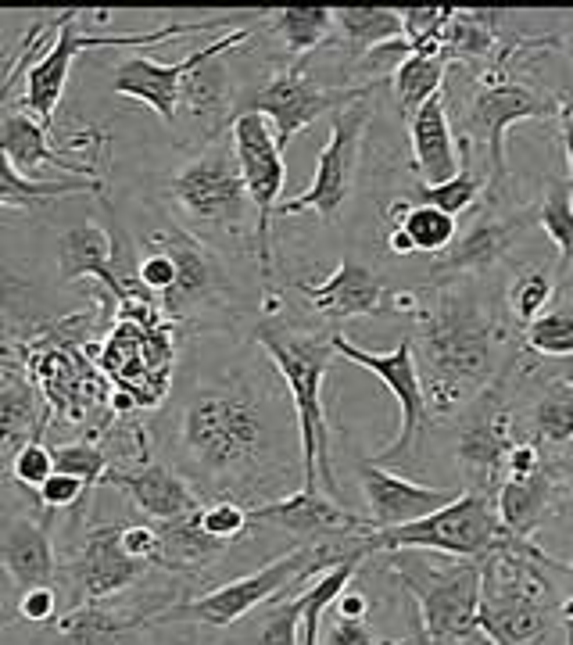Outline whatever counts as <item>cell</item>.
Instances as JSON below:
<instances>
[{
    "mask_svg": "<svg viewBox=\"0 0 573 645\" xmlns=\"http://www.w3.org/2000/svg\"><path fill=\"white\" fill-rule=\"evenodd\" d=\"M283 384V380H280ZM255 366L190 387L176 409V470L212 502L262 499L291 473V427H298L287 387Z\"/></svg>",
    "mask_w": 573,
    "mask_h": 645,
    "instance_id": "6da1fadb",
    "label": "cell"
},
{
    "mask_svg": "<svg viewBox=\"0 0 573 645\" xmlns=\"http://www.w3.org/2000/svg\"><path fill=\"white\" fill-rule=\"evenodd\" d=\"M409 316L412 355L434 420L462 413L513 366L516 355L505 359L509 334L480 276L427 280Z\"/></svg>",
    "mask_w": 573,
    "mask_h": 645,
    "instance_id": "7a4b0ae2",
    "label": "cell"
},
{
    "mask_svg": "<svg viewBox=\"0 0 573 645\" xmlns=\"http://www.w3.org/2000/svg\"><path fill=\"white\" fill-rule=\"evenodd\" d=\"M255 344L266 352L269 366L280 373L283 387H287V395L294 402L301 438V488H323L326 495L341 499L334 459H330V423H326L323 405L326 373L337 359L334 337L262 323L255 330Z\"/></svg>",
    "mask_w": 573,
    "mask_h": 645,
    "instance_id": "3957f363",
    "label": "cell"
},
{
    "mask_svg": "<svg viewBox=\"0 0 573 645\" xmlns=\"http://www.w3.org/2000/svg\"><path fill=\"white\" fill-rule=\"evenodd\" d=\"M477 628L484 645H541L552 628V581L545 570H566L534 538H509V545L480 559Z\"/></svg>",
    "mask_w": 573,
    "mask_h": 645,
    "instance_id": "277c9868",
    "label": "cell"
},
{
    "mask_svg": "<svg viewBox=\"0 0 573 645\" xmlns=\"http://www.w3.org/2000/svg\"><path fill=\"white\" fill-rule=\"evenodd\" d=\"M520 54V40L509 43L495 61L488 65H473L470 79H466V94H462V108L455 115L466 144H477L484 151V169L491 176V201L498 198L509 165H505V133L516 122L527 119H559L563 97L548 94L541 86L527 83V79L509 72V58Z\"/></svg>",
    "mask_w": 573,
    "mask_h": 645,
    "instance_id": "5b68a950",
    "label": "cell"
},
{
    "mask_svg": "<svg viewBox=\"0 0 573 645\" xmlns=\"http://www.w3.org/2000/svg\"><path fill=\"white\" fill-rule=\"evenodd\" d=\"M387 570L405 588L430 645L484 642L477 628L484 585L480 559L427 563L423 552H387Z\"/></svg>",
    "mask_w": 573,
    "mask_h": 645,
    "instance_id": "8992f818",
    "label": "cell"
},
{
    "mask_svg": "<svg viewBox=\"0 0 573 645\" xmlns=\"http://www.w3.org/2000/svg\"><path fill=\"white\" fill-rule=\"evenodd\" d=\"M169 201L183 215L187 230L201 241H212V237L240 241L248 233L255 205L244 187V172H240L230 133L212 140L208 147H197V155L172 172Z\"/></svg>",
    "mask_w": 573,
    "mask_h": 645,
    "instance_id": "52a82bcc",
    "label": "cell"
},
{
    "mask_svg": "<svg viewBox=\"0 0 573 645\" xmlns=\"http://www.w3.org/2000/svg\"><path fill=\"white\" fill-rule=\"evenodd\" d=\"M513 534L505 531L491 491H462L452 506L402 527H373L362 534L366 552H437L452 559H488L505 549Z\"/></svg>",
    "mask_w": 573,
    "mask_h": 645,
    "instance_id": "ba28073f",
    "label": "cell"
},
{
    "mask_svg": "<svg viewBox=\"0 0 573 645\" xmlns=\"http://www.w3.org/2000/svg\"><path fill=\"white\" fill-rule=\"evenodd\" d=\"M83 11H61L54 40L47 43V51L29 65L26 72V90H22V104L29 115L51 129L54 112H58L65 86H69L72 61L86 51H101V47H154L162 40H176V36L190 33H212V29H237L230 26V18H205V22H180V26H162V29H147V33H115V36H94V33H79L76 22Z\"/></svg>",
    "mask_w": 573,
    "mask_h": 645,
    "instance_id": "9c48e42d",
    "label": "cell"
},
{
    "mask_svg": "<svg viewBox=\"0 0 573 645\" xmlns=\"http://www.w3.org/2000/svg\"><path fill=\"white\" fill-rule=\"evenodd\" d=\"M384 83H391V79H377V83H362V86H323L308 76V61H287L262 86L240 94L237 119L248 112L266 115L276 126L280 147L287 151L294 144V137L305 133L316 119H323V115L334 119L348 104L362 101V97H373Z\"/></svg>",
    "mask_w": 573,
    "mask_h": 645,
    "instance_id": "30bf717a",
    "label": "cell"
},
{
    "mask_svg": "<svg viewBox=\"0 0 573 645\" xmlns=\"http://www.w3.org/2000/svg\"><path fill=\"white\" fill-rule=\"evenodd\" d=\"M233 137V151H237L240 172H244V187H248V198L255 205V251H258V273H262V309L276 312L280 301L273 294V215L283 205V183H287V165H283V151L280 140H276V126L266 115H240L230 129Z\"/></svg>",
    "mask_w": 573,
    "mask_h": 645,
    "instance_id": "8fae6325",
    "label": "cell"
},
{
    "mask_svg": "<svg viewBox=\"0 0 573 645\" xmlns=\"http://www.w3.org/2000/svg\"><path fill=\"white\" fill-rule=\"evenodd\" d=\"M505 384H509V370L484 395L473 398L455 423V463L466 473V491L495 495L505 481L509 452L516 448V441H523L516 405Z\"/></svg>",
    "mask_w": 573,
    "mask_h": 645,
    "instance_id": "7c38bea8",
    "label": "cell"
},
{
    "mask_svg": "<svg viewBox=\"0 0 573 645\" xmlns=\"http://www.w3.org/2000/svg\"><path fill=\"white\" fill-rule=\"evenodd\" d=\"M334 337V348L341 359L355 362L362 370H369L380 384L387 387L398 402V438L387 448H380L373 463H420V441L427 434V427L434 423L427 405V391H423L420 380V366H416V355H412V341L402 337L394 344L391 352H366L359 344H351L344 334H330Z\"/></svg>",
    "mask_w": 573,
    "mask_h": 645,
    "instance_id": "4fadbf2b",
    "label": "cell"
},
{
    "mask_svg": "<svg viewBox=\"0 0 573 645\" xmlns=\"http://www.w3.org/2000/svg\"><path fill=\"white\" fill-rule=\"evenodd\" d=\"M369 122H373V101H369V97H362V101L348 104L344 112H337L334 119H330V140H326V147L319 151L312 183L301 190L298 198L283 201V205L276 208V215L312 212V215H319L323 223H337L351 201V190H355L362 140H366Z\"/></svg>",
    "mask_w": 573,
    "mask_h": 645,
    "instance_id": "5bb4252c",
    "label": "cell"
},
{
    "mask_svg": "<svg viewBox=\"0 0 573 645\" xmlns=\"http://www.w3.org/2000/svg\"><path fill=\"white\" fill-rule=\"evenodd\" d=\"M151 574V563H140L122 549V524H90L65 559L61 577L72 588V610L86 602H108L129 592Z\"/></svg>",
    "mask_w": 573,
    "mask_h": 645,
    "instance_id": "9a60e30c",
    "label": "cell"
},
{
    "mask_svg": "<svg viewBox=\"0 0 573 645\" xmlns=\"http://www.w3.org/2000/svg\"><path fill=\"white\" fill-rule=\"evenodd\" d=\"M151 244L165 248L176 262V291L162 301V312L172 319H190L194 312H215L223 309L226 298L233 294L230 273L223 258L215 255L212 244L194 237L187 226H162L147 237Z\"/></svg>",
    "mask_w": 573,
    "mask_h": 645,
    "instance_id": "2e32d148",
    "label": "cell"
},
{
    "mask_svg": "<svg viewBox=\"0 0 573 645\" xmlns=\"http://www.w3.org/2000/svg\"><path fill=\"white\" fill-rule=\"evenodd\" d=\"M538 223V208H513L498 212L495 201L491 208L473 219V226L462 233L459 241L430 262V280H452V276H484L516 248L523 233Z\"/></svg>",
    "mask_w": 573,
    "mask_h": 645,
    "instance_id": "e0dca14e",
    "label": "cell"
},
{
    "mask_svg": "<svg viewBox=\"0 0 573 645\" xmlns=\"http://www.w3.org/2000/svg\"><path fill=\"white\" fill-rule=\"evenodd\" d=\"M251 516L255 524H273L301 542H334V538H355V534L373 531L369 516L351 513L341 499L319 488H298L283 499L258 502L251 506Z\"/></svg>",
    "mask_w": 573,
    "mask_h": 645,
    "instance_id": "ac0fdd59",
    "label": "cell"
},
{
    "mask_svg": "<svg viewBox=\"0 0 573 645\" xmlns=\"http://www.w3.org/2000/svg\"><path fill=\"white\" fill-rule=\"evenodd\" d=\"M294 291L308 301V309L323 319H359L398 312V291H391L384 276H377L366 262L351 255L337 262V269L326 276L323 284L298 280Z\"/></svg>",
    "mask_w": 573,
    "mask_h": 645,
    "instance_id": "d6986e66",
    "label": "cell"
},
{
    "mask_svg": "<svg viewBox=\"0 0 573 645\" xmlns=\"http://www.w3.org/2000/svg\"><path fill=\"white\" fill-rule=\"evenodd\" d=\"M101 488L122 491L137 513L147 516V524H176L187 516L201 513V495L194 484L183 477L176 466H165L158 459L144 466H129V470H108Z\"/></svg>",
    "mask_w": 573,
    "mask_h": 645,
    "instance_id": "ffe728a7",
    "label": "cell"
},
{
    "mask_svg": "<svg viewBox=\"0 0 573 645\" xmlns=\"http://www.w3.org/2000/svg\"><path fill=\"white\" fill-rule=\"evenodd\" d=\"M355 477H359L362 499H366L373 527L412 524V520H423V516L437 513V509L452 506L462 495L459 488H430V484L409 481L402 473L384 470L373 459L355 466Z\"/></svg>",
    "mask_w": 573,
    "mask_h": 645,
    "instance_id": "44dd1931",
    "label": "cell"
},
{
    "mask_svg": "<svg viewBox=\"0 0 573 645\" xmlns=\"http://www.w3.org/2000/svg\"><path fill=\"white\" fill-rule=\"evenodd\" d=\"M165 602H133V606H108L86 602L51 624V638L58 645H137L154 617L165 613Z\"/></svg>",
    "mask_w": 573,
    "mask_h": 645,
    "instance_id": "7402d4cb",
    "label": "cell"
},
{
    "mask_svg": "<svg viewBox=\"0 0 573 645\" xmlns=\"http://www.w3.org/2000/svg\"><path fill=\"white\" fill-rule=\"evenodd\" d=\"M215 40H208L201 51L187 54L183 61H154V58H144V54H133V58L119 61L115 65V76H112V86L115 94L122 97H133L140 101L144 108H151L165 126L180 119V97H183V79L201 65V61L212 54Z\"/></svg>",
    "mask_w": 573,
    "mask_h": 645,
    "instance_id": "603a6c76",
    "label": "cell"
},
{
    "mask_svg": "<svg viewBox=\"0 0 573 645\" xmlns=\"http://www.w3.org/2000/svg\"><path fill=\"white\" fill-rule=\"evenodd\" d=\"M119 251H115L112 233L101 223H79L58 237V273L65 284L76 280H101L108 291L122 301L140 298L137 276L119 273Z\"/></svg>",
    "mask_w": 573,
    "mask_h": 645,
    "instance_id": "cb8c5ba5",
    "label": "cell"
},
{
    "mask_svg": "<svg viewBox=\"0 0 573 645\" xmlns=\"http://www.w3.org/2000/svg\"><path fill=\"white\" fill-rule=\"evenodd\" d=\"M51 516H29V513H8L4 520V538H0V559L8 570L11 585L18 595L33 588H54L58 581V556H54L51 538Z\"/></svg>",
    "mask_w": 573,
    "mask_h": 645,
    "instance_id": "d4e9b609",
    "label": "cell"
},
{
    "mask_svg": "<svg viewBox=\"0 0 573 645\" xmlns=\"http://www.w3.org/2000/svg\"><path fill=\"white\" fill-rule=\"evenodd\" d=\"M47 137H51V129L43 126L36 115L18 108L15 101L4 104V112H0V155H4V162L15 165L22 176H33L40 165H54V169L79 176V180H97L94 165L72 162L65 151L51 147Z\"/></svg>",
    "mask_w": 573,
    "mask_h": 645,
    "instance_id": "484cf974",
    "label": "cell"
},
{
    "mask_svg": "<svg viewBox=\"0 0 573 645\" xmlns=\"http://www.w3.org/2000/svg\"><path fill=\"white\" fill-rule=\"evenodd\" d=\"M452 133L455 129H452V119H448V97L441 90L409 122L412 169H416L420 183H427V187H437V183H448L452 176H459L462 158L455 151Z\"/></svg>",
    "mask_w": 573,
    "mask_h": 645,
    "instance_id": "4316f807",
    "label": "cell"
},
{
    "mask_svg": "<svg viewBox=\"0 0 573 645\" xmlns=\"http://www.w3.org/2000/svg\"><path fill=\"white\" fill-rule=\"evenodd\" d=\"M47 402L40 398L36 384L29 380V370L18 366L15 355H4V373H0V427H4V452L8 459L29 441H40L47 430Z\"/></svg>",
    "mask_w": 573,
    "mask_h": 645,
    "instance_id": "83f0119b",
    "label": "cell"
},
{
    "mask_svg": "<svg viewBox=\"0 0 573 645\" xmlns=\"http://www.w3.org/2000/svg\"><path fill=\"white\" fill-rule=\"evenodd\" d=\"M556 491L559 473L552 459H545L527 477H505L502 488L495 491L498 516H502L505 531L516 534V538H534V531H538L552 502H556Z\"/></svg>",
    "mask_w": 573,
    "mask_h": 645,
    "instance_id": "f1b7e54d",
    "label": "cell"
},
{
    "mask_svg": "<svg viewBox=\"0 0 573 645\" xmlns=\"http://www.w3.org/2000/svg\"><path fill=\"white\" fill-rule=\"evenodd\" d=\"M516 370V362H513ZM534 384L531 402L523 405V413L516 409L520 420V438L534 441L545 448H566L573 441V387L559 384V380H538V377H523Z\"/></svg>",
    "mask_w": 573,
    "mask_h": 645,
    "instance_id": "f546056e",
    "label": "cell"
},
{
    "mask_svg": "<svg viewBox=\"0 0 573 645\" xmlns=\"http://www.w3.org/2000/svg\"><path fill=\"white\" fill-rule=\"evenodd\" d=\"M162 531V556H158V570L165 574H201V570L215 567L219 556L233 549V545L215 542L212 534L201 527V520L187 516L176 524H158Z\"/></svg>",
    "mask_w": 573,
    "mask_h": 645,
    "instance_id": "4dcf8cb0",
    "label": "cell"
},
{
    "mask_svg": "<svg viewBox=\"0 0 573 645\" xmlns=\"http://www.w3.org/2000/svg\"><path fill=\"white\" fill-rule=\"evenodd\" d=\"M262 26L276 36V43H283L287 61H305L337 36L334 8H276L266 11Z\"/></svg>",
    "mask_w": 573,
    "mask_h": 645,
    "instance_id": "1f68e13d",
    "label": "cell"
},
{
    "mask_svg": "<svg viewBox=\"0 0 573 645\" xmlns=\"http://www.w3.org/2000/svg\"><path fill=\"white\" fill-rule=\"evenodd\" d=\"M337 36L348 61H366L369 54L391 40H402V11L391 8H337Z\"/></svg>",
    "mask_w": 573,
    "mask_h": 645,
    "instance_id": "d6a6232c",
    "label": "cell"
},
{
    "mask_svg": "<svg viewBox=\"0 0 573 645\" xmlns=\"http://www.w3.org/2000/svg\"><path fill=\"white\" fill-rule=\"evenodd\" d=\"M391 230L405 233V241L412 244V251H427V255H445L459 237V223L455 215L441 212L434 205H420V201L402 198L387 208Z\"/></svg>",
    "mask_w": 573,
    "mask_h": 645,
    "instance_id": "836d02e7",
    "label": "cell"
},
{
    "mask_svg": "<svg viewBox=\"0 0 573 645\" xmlns=\"http://www.w3.org/2000/svg\"><path fill=\"white\" fill-rule=\"evenodd\" d=\"M448 65L452 61L445 54H423L412 51L409 58H402V65L394 69L391 83H394V101H398V115L402 122H412V115L420 112L430 97L441 94L448 76Z\"/></svg>",
    "mask_w": 573,
    "mask_h": 645,
    "instance_id": "e575fe53",
    "label": "cell"
},
{
    "mask_svg": "<svg viewBox=\"0 0 573 645\" xmlns=\"http://www.w3.org/2000/svg\"><path fill=\"white\" fill-rule=\"evenodd\" d=\"M83 194H104L101 180H29L15 165L4 162V183H0V205L4 208H29L36 212L47 201H65V198H83Z\"/></svg>",
    "mask_w": 573,
    "mask_h": 645,
    "instance_id": "d590c367",
    "label": "cell"
},
{
    "mask_svg": "<svg viewBox=\"0 0 573 645\" xmlns=\"http://www.w3.org/2000/svg\"><path fill=\"white\" fill-rule=\"evenodd\" d=\"M462 151H466V155H462L459 176H452L448 183H437V187H427V183L412 187V201L434 205L448 215H462V212H470V208H477V201L484 198V194H491V176H488V169H473L470 144H466V140H462Z\"/></svg>",
    "mask_w": 573,
    "mask_h": 645,
    "instance_id": "8d00e7d4",
    "label": "cell"
},
{
    "mask_svg": "<svg viewBox=\"0 0 573 645\" xmlns=\"http://www.w3.org/2000/svg\"><path fill=\"white\" fill-rule=\"evenodd\" d=\"M556 298V273L545 266H527L513 276V284L505 291V309L516 327H531L534 319H541Z\"/></svg>",
    "mask_w": 573,
    "mask_h": 645,
    "instance_id": "74e56055",
    "label": "cell"
},
{
    "mask_svg": "<svg viewBox=\"0 0 573 645\" xmlns=\"http://www.w3.org/2000/svg\"><path fill=\"white\" fill-rule=\"evenodd\" d=\"M538 226L559 251V273L573 266V187L556 180L538 205Z\"/></svg>",
    "mask_w": 573,
    "mask_h": 645,
    "instance_id": "f35d334b",
    "label": "cell"
},
{
    "mask_svg": "<svg viewBox=\"0 0 573 645\" xmlns=\"http://www.w3.org/2000/svg\"><path fill=\"white\" fill-rule=\"evenodd\" d=\"M523 352L538 359H566L573 355V309H548L523 330Z\"/></svg>",
    "mask_w": 573,
    "mask_h": 645,
    "instance_id": "ab89813d",
    "label": "cell"
},
{
    "mask_svg": "<svg viewBox=\"0 0 573 645\" xmlns=\"http://www.w3.org/2000/svg\"><path fill=\"white\" fill-rule=\"evenodd\" d=\"M301 624H305V592L283 595L273 602L269 617L258 624L248 645H301Z\"/></svg>",
    "mask_w": 573,
    "mask_h": 645,
    "instance_id": "60d3db41",
    "label": "cell"
},
{
    "mask_svg": "<svg viewBox=\"0 0 573 645\" xmlns=\"http://www.w3.org/2000/svg\"><path fill=\"white\" fill-rule=\"evenodd\" d=\"M54 463H58V473H72L90 488H101L104 473L112 470V459L104 452L97 441H69V445L54 448Z\"/></svg>",
    "mask_w": 573,
    "mask_h": 645,
    "instance_id": "b9f144b4",
    "label": "cell"
},
{
    "mask_svg": "<svg viewBox=\"0 0 573 645\" xmlns=\"http://www.w3.org/2000/svg\"><path fill=\"white\" fill-rule=\"evenodd\" d=\"M197 520H201V527L212 534L215 542H223V545H240L251 534V527H255L251 506H244V502H230V499L208 502V506L197 513Z\"/></svg>",
    "mask_w": 573,
    "mask_h": 645,
    "instance_id": "7bdbcfd3",
    "label": "cell"
},
{
    "mask_svg": "<svg viewBox=\"0 0 573 645\" xmlns=\"http://www.w3.org/2000/svg\"><path fill=\"white\" fill-rule=\"evenodd\" d=\"M8 470H11V481L18 488L26 491H40L43 484L51 481L58 473V463H54V448H47L43 441H29L8 459Z\"/></svg>",
    "mask_w": 573,
    "mask_h": 645,
    "instance_id": "ee69618b",
    "label": "cell"
},
{
    "mask_svg": "<svg viewBox=\"0 0 573 645\" xmlns=\"http://www.w3.org/2000/svg\"><path fill=\"white\" fill-rule=\"evenodd\" d=\"M90 491H94V488H90V484H83L79 477H72V473H54L51 481L36 491V502H40L43 513H61V509H79V506H83Z\"/></svg>",
    "mask_w": 573,
    "mask_h": 645,
    "instance_id": "f6af8a7d",
    "label": "cell"
},
{
    "mask_svg": "<svg viewBox=\"0 0 573 645\" xmlns=\"http://www.w3.org/2000/svg\"><path fill=\"white\" fill-rule=\"evenodd\" d=\"M319 645H398V642H384L362 617L330 613V620H323V638H319Z\"/></svg>",
    "mask_w": 573,
    "mask_h": 645,
    "instance_id": "bcb514c9",
    "label": "cell"
},
{
    "mask_svg": "<svg viewBox=\"0 0 573 645\" xmlns=\"http://www.w3.org/2000/svg\"><path fill=\"white\" fill-rule=\"evenodd\" d=\"M122 549H126L133 559H140V563L158 567V556H162V531H158V524H122Z\"/></svg>",
    "mask_w": 573,
    "mask_h": 645,
    "instance_id": "7dc6e473",
    "label": "cell"
},
{
    "mask_svg": "<svg viewBox=\"0 0 573 645\" xmlns=\"http://www.w3.org/2000/svg\"><path fill=\"white\" fill-rule=\"evenodd\" d=\"M15 617L26 620V624H43V628H51L54 620H58V592H54V588H33V592L18 595Z\"/></svg>",
    "mask_w": 573,
    "mask_h": 645,
    "instance_id": "c3c4849f",
    "label": "cell"
},
{
    "mask_svg": "<svg viewBox=\"0 0 573 645\" xmlns=\"http://www.w3.org/2000/svg\"><path fill=\"white\" fill-rule=\"evenodd\" d=\"M559 140H563V158H566V176H570L573 187V101L563 97V108H559Z\"/></svg>",
    "mask_w": 573,
    "mask_h": 645,
    "instance_id": "681fc988",
    "label": "cell"
},
{
    "mask_svg": "<svg viewBox=\"0 0 573 645\" xmlns=\"http://www.w3.org/2000/svg\"><path fill=\"white\" fill-rule=\"evenodd\" d=\"M366 610H369V599L359 592V588H348V592L334 602V613H341V617H366Z\"/></svg>",
    "mask_w": 573,
    "mask_h": 645,
    "instance_id": "f907efd6",
    "label": "cell"
},
{
    "mask_svg": "<svg viewBox=\"0 0 573 645\" xmlns=\"http://www.w3.org/2000/svg\"><path fill=\"white\" fill-rule=\"evenodd\" d=\"M538 47H556V51L570 61V69H573V22H566V26L559 29V33H552V36H538Z\"/></svg>",
    "mask_w": 573,
    "mask_h": 645,
    "instance_id": "816d5d0a",
    "label": "cell"
},
{
    "mask_svg": "<svg viewBox=\"0 0 573 645\" xmlns=\"http://www.w3.org/2000/svg\"><path fill=\"white\" fill-rule=\"evenodd\" d=\"M559 617H563V620H573V592L566 595L563 602H559Z\"/></svg>",
    "mask_w": 573,
    "mask_h": 645,
    "instance_id": "f5cc1de1",
    "label": "cell"
},
{
    "mask_svg": "<svg viewBox=\"0 0 573 645\" xmlns=\"http://www.w3.org/2000/svg\"><path fill=\"white\" fill-rule=\"evenodd\" d=\"M563 631H566V645H573V620H563Z\"/></svg>",
    "mask_w": 573,
    "mask_h": 645,
    "instance_id": "db71d44e",
    "label": "cell"
},
{
    "mask_svg": "<svg viewBox=\"0 0 573 645\" xmlns=\"http://www.w3.org/2000/svg\"><path fill=\"white\" fill-rule=\"evenodd\" d=\"M563 574H566V577H570V581H573V563H570V567H566V570H563Z\"/></svg>",
    "mask_w": 573,
    "mask_h": 645,
    "instance_id": "11a10c76",
    "label": "cell"
}]
</instances>
